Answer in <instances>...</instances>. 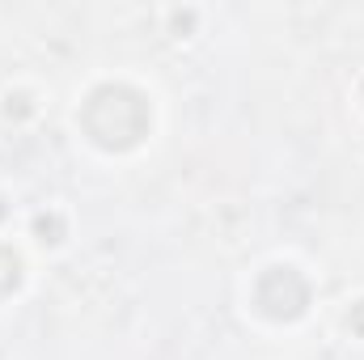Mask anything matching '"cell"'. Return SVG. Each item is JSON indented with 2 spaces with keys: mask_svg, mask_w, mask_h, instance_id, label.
Listing matches in <instances>:
<instances>
[{
  "mask_svg": "<svg viewBox=\"0 0 364 360\" xmlns=\"http://www.w3.org/2000/svg\"><path fill=\"white\" fill-rule=\"evenodd\" d=\"M85 127L102 149H127L144 136L149 127V106L144 97L132 90H119V85H106L90 97L85 106Z\"/></svg>",
  "mask_w": 364,
  "mask_h": 360,
  "instance_id": "cell-1",
  "label": "cell"
}]
</instances>
